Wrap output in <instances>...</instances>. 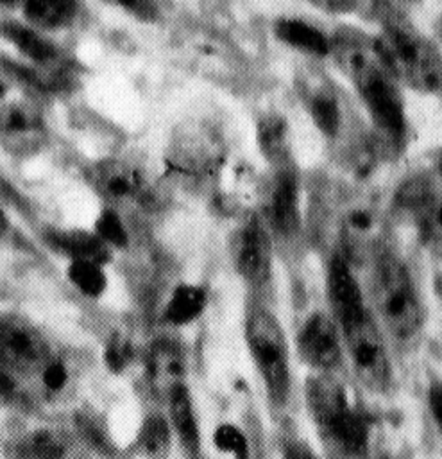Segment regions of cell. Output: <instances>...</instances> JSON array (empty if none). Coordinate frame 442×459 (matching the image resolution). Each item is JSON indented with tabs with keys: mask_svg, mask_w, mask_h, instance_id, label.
Instances as JSON below:
<instances>
[{
	"mask_svg": "<svg viewBox=\"0 0 442 459\" xmlns=\"http://www.w3.org/2000/svg\"><path fill=\"white\" fill-rule=\"evenodd\" d=\"M345 242L351 247V253H365L378 240V224L376 217L365 210H354L347 215L345 221Z\"/></svg>",
	"mask_w": 442,
	"mask_h": 459,
	"instance_id": "obj_23",
	"label": "cell"
},
{
	"mask_svg": "<svg viewBox=\"0 0 442 459\" xmlns=\"http://www.w3.org/2000/svg\"><path fill=\"white\" fill-rule=\"evenodd\" d=\"M206 290L195 283H181L170 294L165 307V319L174 326H184L195 321L206 308Z\"/></svg>",
	"mask_w": 442,
	"mask_h": 459,
	"instance_id": "obj_18",
	"label": "cell"
},
{
	"mask_svg": "<svg viewBox=\"0 0 442 459\" xmlns=\"http://www.w3.org/2000/svg\"><path fill=\"white\" fill-rule=\"evenodd\" d=\"M283 134H285V127L277 118L263 120L259 124V145H261V149L270 156H277L283 149Z\"/></svg>",
	"mask_w": 442,
	"mask_h": 459,
	"instance_id": "obj_28",
	"label": "cell"
},
{
	"mask_svg": "<svg viewBox=\"0 0 442 459\" xmlns=\"http://www.w3.org/2000/svg\"><path fill=\"white\" fill-rule=\"evenodd\" d=\"M170 427L161 416H149L138 432V448L149 459H165L170 452Z\"/></svg>",
	"mask_w": 442,
	"mask_h": 459,
	"instance_id": "obj_22",
	"label": "cell"
},
{
	"mask_svg": "<svg viewBox=\"0 0 442 459\" xmlns=\"http://www.w3.org/2000/svg\"><path fill=\"white\" fill-rule=\"evenodd\" d=\"M306 403L320 434L344 457L358 459L367 452L369 421L329 373H315L308 378Z\"/></svg>",
	"mask_w": 442,
	"mask_h": 459,
	"instance_id": "obj_2",
	"label": "cell"
},
{
	"mask_svg": "<svg viewBox=\"0 0 442 459\" xmlns=\"http://www.w3.org/2000/svg\"><path fill=\"white\" fill-rule=\"evenodd\" d=\"M168 411H170V421L172 429L175 430L183 448L190 455H197L200 448V430L197 414L193 409V400L186 385L175 389L168 396Z\"/></svg>",
	"mask_w": 442,
	"mask_h": 459,
	"instance_id": "obj_15",
	"label": "cell"
},
{
	"mask_svg": "<svg viewBox=\"0 0 442 459\" xmlns=\"http://www.w3.org/2000/svg\"><path fill=\"white\" fill-rule=\"evenodd\" d=\"M245 339L268 398L272 403L283 405L290 394L292 380L288 346L279 321L265 308L252 310L245 323Z\"/></svg>",
	"mask_w": 442,
	"mask_h": 459,
	"instance_id": "obj_5",
	"label": "cell"
},
{
	"mask_svg": "<svg viewBox=\"0 0 442 459\" xmlns=\"http://www.w3.org/2000/svg\"><path fill=\"white\" fill-rule=\"evenodd\" d=\"M329 308L333 312V319L340 328H345L365 316H369L361 289L351 271L349 260L345 256H333L327 265L326 278Z\"/></svg>",
	"mask_w": 442,
	"mask_h": 459,
	"instance_id": "obj_10",
	"label": "cell"
},
{
	"mask_svg": "<svg viewBox=\"0 0 442 459\" xmlns=\"http://www.w3.org/2000/svg\"><path fill=\"white\" fill-rule=\"evenodd\" d=\"M428 405H429V412L431 418L442 436V384H431L428 389Z\"/></svg>",
	"mask_w": 442,
	"mask_h": 459,
	"instance_id": "obj_32",
	"label": "cell"
},
{
	"mask_svg": "<svg viewBox=\"0 0 442 459\" xmlns=\"http://www.w3.org/2000/svg\"><path fill=\"white\" fill-rule=\"evenodd\" d=\"M66 380H68L66 368L57 360H48L41 369V382L52 393L61 391L66 385Z\"/></svg>",
	"mask_w": 442,
	"mask_h": 459,
	"instance_id": "obj_31",
	"label": "cell"
},
{
	"mask_svg": "<svg viewBox=\"0 0 442 459\" xmlns=\"http://www.w3.org/2000/svg\"><path fill=\"white\" fill-rule=\"evenodd\" d=\"M233 260L238 274L251 285H263L272 271V246L259 221L251 219L236 233Z\"/></svg>",
	"mask_w": 442,
	"mask_h": 459,
	"instance_id": "obj_9",
	"label": "cell"
},
{
	"mask_svg": "<svg viewBox=\"0 0 442 459\" xmlns=\"http://www.w3.org/2000/svg\"><path fill=\"white\" fill-rule=\"evenodd\" d=\"M131 355H132V348H131V342L122 337V335H113L106 346V360H107V366L115 371H122L127 362L131 360Z\"/></svg>",
	"mask_w": 442,
	"mask_h": 459,
	"instance_id": "obj_29",
	"label": "cell"
},
{
	"mask_svg": "<svg viewBox=\"0 0 442 459\" xmlns=\"http://www.w3.org/2000/svg\"><path fill=\"white\" fill-rule=\"evenodd\" d=\"M213 446L218 459H249L247 437L238 427L231 423H222L215 430Z\"/></svg>",
	"mask_w": 442,
	"mask_h": 459,
	"instance_id": "obj_25",
	"label": "cell"
},
{
	"mask_svg": "<svg viewBox=\"0 0 442 459\" xmlns=\"http://www.w3.org/2000/svg\"><path fill=\"white\" fill-rule=\"evenodd\" d=\"M16 459H59L64 454L63 439L50 430H34L11 445Z\"/></svg>",
	"mask_w": 442,
	"mask_h": 459,
	"instance_id": "obj_21",
	"label": "cell"
},
{
	"mask_svg": "<svg viewBox=\"0 0 442 459\" xmlns=\"http://www.w3.org/2000/svg\"><path fill=\"white\" fill-rule=\"evenodd\" d=\"M107 247H123L129 242L127 230L122 219L113 210H102L98 219L95 221L93 231Z\"/></svg>",
	"mask_w": 442,
	"mask_h": 459,
	"instance_id": "obj_27",
	"label": "cell"
},
{
	"mask_svg": "<svg viewBox=\"0 0 442 459\" xmlns=\"http://www.w3.org/2000/svg\"><path fill=\"white\" fill-rule=\"evenodd\" d=\"M274 32L283 43H286L301 52H308L313 56H329L331 38H327L317 27H313L302 20L279 18L274 23Z\"/></svg>",
	"mask_w": 442,
	"mask_h": 459,
	"instance_id": "obj_17",
	"label": "cell"
},
{
	"mask_svg": "<svg viewBox=\"0 0 442 459\" xmlns=\"http://www.w3.org/2000/svg\"><path fill=\"white\" fill-rule=\"evenodd\" d=\"M7 217H5V213H4V210L0 208V235H4V231L7 230Z\"/></svg>",
	"mask_w": 442,
	"mask_h": 459,
	"instance_id": "obj_34",
	"label": "cell"
},
{
	"mask_svg": "<svg viewBox=\"0 0 442 459\" xmlns=\"http://www.w3.org/2000/svg\"><path fill=\"white\" fill-rule=\"evenodd\" d=\"M310 113L317 127L326 134H335L340 126V111L335 97L326 90H317L310 97Z\"/></svg>",
	"mask_w": 442,
	"mask_h": 459,
	"instance_id": "obj_26",
	"label": "cell"
},
{
	"mask_svg": "<svg viewBox=\"0 0 442 459\" xmlns=\"http://www.w3.org/2000/svg\"><path fill=\"white\" fill-rule=\"evenodd\" d=\"M91 185L109 201H131L140 195L143 188L141 174L127 161L107 158L91 169Z\"/></svg>",
	"mask_w": 442,
	"mask_h": 459,
	"instance_id": "obj_12",
	"label": "cell"
},
{
	"mask_svg": "<svg viewBox=\"0 0 442 459\" xmlns=\"http://www.w3.org/2000/svg\"><path fill=\"white\" fill-rule=\"evenodd\" d=\"M147 373L152 389L168 400V396L186 385V359L183 350L172 341H157L147 359Z\"/></svg>",
	"mask_w": 442,
	"mask_h": 459,
	"instance_id": "obj_11",
	"label": "cell"
},
{
	"mask_svg": "<svg viewBox=\"0 0 442 459\" xmlns=\"http://www.w3.org/2000/svg\"><path fill=\"white\" fill-rule=\"evenodd\" d=\"M268 217H270L272 228H276L277 233L285 237L297 233L301 224L299 185L292 170H283L277 174L270 192Z\"/></svg>",
	"mask_w": 442,
	"mask_h": 459,
	"instance_id": "obj_13",
	"label": "cell"
},
{
	"mask_svg": "<svg viewBox=\"0 0 442 459\" xmlns=\"http://www.w3.org/2000/svg\"><path fill=\"white\" fill-rule=\"evenodd\" d=\"M374 303L383 325L395 337H412L422 321V308L406 265L385 253L374 267Z\"/></svg>",
	"mask_w": 442,
	"mask_h": 459,
	"instance_id": "obj_4",
	"label": "cell"
},
{
	"mask_svg": "<svg viewBox=\"0 0 442 459\" xmlns=\"http://www.w3.org/2000/svg\"><path fill=\"white\" fill-rule=\"evenodd\" d=\"M47 240L72 260H93L104 264L109 256V247L95 235L84 230H52Z\"/></svg>",
	"mask_w": 442,
	"mask_h": 459,
	"instance_id": "obj_16",
	"label": "cell"
},
{
	"mask_svg": "<svg viewBox=\"0 0 442 459\" xmlns=\"http://www.w3.org/2000/svg\"><path fill=\"white\" fill-rule=\"evenodd\" d=\"M283 459H319V457L308 445H304L301 441H292L285 446Z\"/></svg>",
	"mask_w": 442,
	"mask_h": 459,
	"instance_id": "obj_33",
	"label": "cell"
},
{
	"mask_svg": "<svg viewBox=\"0 0 442 459\" xmlns=\"http://www.w3.org/2000/svg\"><path fill=\"white\" fill-rule=\"evenodd\" d=\"M342 335L349 362L358 380L370 391L387 389L392 377V366L385 341L374 321L365 316L342 328Z\"/></svg>",
	"mask_w": 442,
	"mask_h": 459,
	"instance_id": "obj_6",
	"label": "cell"
},
{
	"mask_svg": "<svg viewBox=\"0 0 442 459\" xmlns=\"http://www.w3.org/2000/svg\"><path fill=\"white\" fill-rule=\"evenodd\" d=\"M421 222L429 238V244L442 255V201H438Z\"/></svg>",
	"mask_w": 442,
	"mask_h": 459,
	"instance_id": "obj_30",
	"label": "cell"
},
{
	"mask_svg": "<svg viewBox=\"0 0 442 459\" xmlns=\"http://www.w3.org/2000/svg\"><path fill=\"white\" fill-rule=\"evenodd\" d=\"M68 280L89 298H100L107 289V276L102 264L93 260H72L66 269Z\"/></svg>",
	"mask_w": 442,
	"mask_h": 459,
	"instance_id": "obj_24",
	"label": "cell"
},
{
	"mask_svg": "<svg viewBox=\"0 0 442 459\" xmlns=\"http://www.w3.org/2000/svg\"><path fill=\"white\" fill-rule=\"evenodd\" d=\"M329 56L356 88L376 126L392 138L404 133V104L376 38L344 27L331 38Z\"/></svg>",
	"mask_w": 442,
	"mask_h": 459,
	"instance_id": "obj_1",
	"label": "cell"
},
{
	"mask_svg": "<svg viewBox=\"0 0 442 459\" xmlns=\"http://www.w3.org/2000/svg\"><path fill=\"white\" fill-rule=\"evenodd\" d=\"M376 43L397 82L421 93L442 91V52L415 27L390 22Z\"/></svg>",
	"mask_w": 442,
	"mask_h": 459,
	"instance_id": "obj_3",
	"label": "cell"
},
{
	"mask_svg": "<svg viewBox=\"0 0 442 459\" xmlns=\"http://www.w3.org/2000/svg\"><path fill=\"white\" fill-rule=\"evenodd\" d=\"M5 93L7 90L0 95V134L5 138H30L39 133V115L25 102L4 100Z\"/></svg>",
	"mask_w": 442,
	"mask_h": 459,
	"instance_id": "obj_19",
	"label": "cell"
},
{
	"mask_svg": "<svg viewBox=\"0 0 442 459\" xmlns=\"http://www.w3.org/2000/svg\"><path fill=\"white\" fill-rule=\"evenodd\" d=\"M48 362V346L41 332L25 317L0 314V366L14 373L41 371Z\"/></svg>",
	"mask_w": 442,
	"mask_h": 459,
	"instance_id": "obj_7",
	"label": "cell"
},
{
	"mask_svg": "<svg viewBox=\"0 0 442 459\" xmlns=\"http://www.w3.org/2000/svg\"><path fill=\"white\" fill-rule=\"evenodd\" d=\"M23 13L36 29H57L73 22L77 4L68 0H30L23 4Z\"/></svg>",
	"mask_w": 442,
	"mask_h": 459,
	"instance_id": "obj_20",
	"label": "cell"
},
{
	"mask_svg": "<svg viewBox=\"0 0 442 459\" xmlns=\"http://www.w3.org/2000/svg\"><path fill=\"white\" fill-rule=\"evenodd\" d=\"M297 353L315 373H329L342 359V337L333 317L317 312L299 328Z\"/></svg>",
	"mask_w": 442,
	"mask_h": 459,
	"instance_id": "obj_8",
	"label": "cell"
},
{
	"mask_svg": "<svg viewBox=\"0 0 442 459\" xmlns=\"http://www.w3.org/2000/svg\"><path fill=\"white\" fill-rule=\"evenodd\" d=\"M385 459H397V457H385Z\"/></svg>",
	"mask_w": 442,
	"mask_h": 459,
	"instance_id": "obj_35",
	"label": "cell"
},
{
	"mask_svg": "<svg viewBox=\"0 0 442 459\" xmlns=\"http://www.w3.org/2000/svg\"><path fill=\"white\" fill-rule=\"evenodd\" d=\"M0 36L5 38L21 56L29 57L32 63L39 66H50L59 57L57 48L47 38H43L39 30L21 22H0Z\"/></svg>",
	"mask_w": 442,
	"mask_h": 459,
	"instance_id": "obj_14",
	"label": "cell"
}]
</instances>
